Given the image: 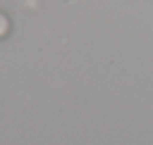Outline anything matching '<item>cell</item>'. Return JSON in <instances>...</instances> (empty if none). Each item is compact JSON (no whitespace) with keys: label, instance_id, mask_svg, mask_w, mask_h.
I'll use <instances>...</instances> for the list:
<instances>
[{"label":"cell","instance_id":"obj_1","mask_svg":"<svg viewBox=\"0 0 153 145\" xmlns=\"http://www.w3.org/2000/svg\"><path fill=\"white\" fill-rule=\"evenodd\" d=\"M10 30V22L4 13L0 12V37H4Z\"/></svg>","mask_w":153,"mask_h":145}]
</instances>
